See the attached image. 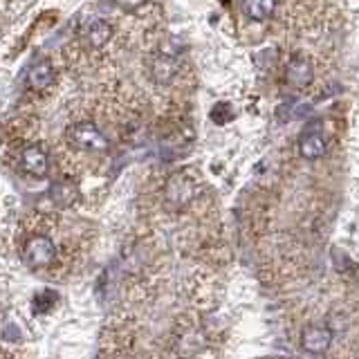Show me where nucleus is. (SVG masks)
I'll return each instance as SVG.
<instances>
[{
  "mask_svg": "<svg viewBox=\"0 0 359 359\" xmlns=\"http://www.w3.org/2000/svg\"><path fill=\"white\" fill-rule=\"evenodd\" d=\"M334 332L323 323H312L301 332V348L308 351L310 355H321L330 348Z\"/></svg>",
  "mask_w": 359,
  "mask_h": 359,
  "instance_id": "nucleus-4",
  "label": "nucleus"
},
{
  "mask_svg": "<svg viewBox=\"0 0 359 359\" xmlns=\"http://www.w3.org/2000/svg\"><path fill=\"white\" fill-rule=\"evenodd\" d=\"M312 79H314V70H312V65L308 59H303V56H292V59L287 61L285 65V81L287 86L292 88H308L312 83Z\"/></svg>",
  "mask_w": 359,
  "mask_h": 359,
  "instance_id": "nucleus-5",
  "label": "nucleus"
},
{
  "mask_svg": "<svg viewBox=\"0 0 359 359\" xmlns=\"http://www.w3.org/2000/svg\"><path fill=\"white\" fill-rule=\"evenodd\" d=\"M231 117H233V112H231L229 104H216V106H213V110H211V119L216 121V123H227Z\"/></svg>",
  "mask_w": 359,
  "mask_h": 359,
  "instance_id": "nucleus-14",
  "label": "nucleus"
},
{
  "mask_svg": "<svg viewBox=\"0 0 359 359\" xmlns=\"http://www.w3.org/2000/svg\"><path fill=\"white\" fill-rule=\"evenodd\" d=\"M115 3L119 5V7H123V9H128V11H133V9H137V7H142L146 0H115Z\"/></svg>",
  "mask_w": 359,
  "mask_h": 359,
  "instance_id": "nucleus-15",
  "label": "nucleus"
},
{
  "mask_svg": "<svg viewBox=\"0 0 359 359\" xmlns=\"http://www.w3.org/2000/svg\"><path fill=\"white\" fill-rule=\"evenodd\" d=\"M52 81H54V67L50 61H39L29 67V72H27V88L29 90L41 93V90H48L52 86Z\"/></svg>",
  "mask_w": 359,
  "mask_h": 359,
  "instance_id": "nucleus-8",
  "label": "nucleus"
},
{
  "mask_svg": "<svg viewBox=\"0 0 359 359\" xmlns=\"http://www.w3.org/2000/svg\"><path fill=\"white\" fill-rule=\"evenodd\" d=\"M54 301H56V294L52 290H41L39 294H34L32 299V306L36 312H48L52 306H54Z\"/></svg>",
  "mask_w": 359,
  "mask_h": 359,
  "instance_id": "nucleus-12",
  "label": "nucleus"
},
{
  "mask_svg": "<svg viewBox=\"0 0 359 359\" xmlns=\"http://www.w3.org/2000/svg\"><path fill=\"white\" fill-rule=\"evenodd\" d=\"M56 258V245L48 236H32L22 245V261L29 269H43L50 267Z\"/></svg>",
  "mask_w": 359,
  "mask_h": 359,
  "instance_id": "nucleus-1",
  "label": "nucleus"
},
{
  "mask_svg": "<svg viewBox=\"0 0 359 359\" xmlns=\"http://www.w3.org/2000/svg\"><path fill=\"white\" fill-rule=\"evenodd\" d=\"M196 194H198V177L187 171L173 175L164 189V198L168 205H173V207L189 205V202L196 198Z\"/></svg>",
  "mask_w": 359,
  "mask_h": 359,
  "instance_id": "nucleus-2",
  "label": "nucleus"
},
{
  "mask_svg": "<svg viewBox=\"0 0 359 359\" xmlns=\"http://www.w3.org/2000/svg\"><path fill=\"white\" fill-rule=\"evenodd\" d=\"M241 7H243V14L250 20L263 22L274 14L276 0H243Z\"/></svg>",
  "mask_w": 359,
  "mask_h": 359,
  "instance_id": "nucleus-10",
  "label": "nucleus"
},
{
  "mask_svg": "<svg viewBox=\"0 0 359 359\" xmlns=\"http://www.w3.org/2000/svg\"><path fill=\"white\" fill-rule=\"evenodd\" d=\"M72 196H76V189L65 184V182H59L52 187V198L59 202V205H70L72 202Z\"/></svg>",
  "mask_w": 359,
  "mask_h": 359,
  "instance_id": "nucleus-13",
  "label": "nucleus"
},
{
  "mask_svg": "<svg viewBox=\"0 0 359 359\" xmlns=\"http://www.w3.org/2000/svg\"><path fill=\"white\" fill-rule=\"evenodd\" d=\"M70 140L76 149H81V151H106L108 149L106 135L90 121L74 123V126L70 128Z\"/></svg>",
  "mask_w": 359,
  "mask_h": 359,
  "instance_id": "nucleus-3",
  "label": "nucleus"
},
{
  "mask_svg": "<svg viewBox=\"0 0 359 359\" xmlns=\"http://www.w3.org/2000/svg\"><path fill=\"white\" fill-rule=\"evenodd\" d=\"M299 153L303 160H308V162H314V160H319V157H323L325 155L323 135L317 130H306L299 137Z\"/></svg>",
  "mask_w": 359,
  "mask_h": 359,
  "instance_id": "nucleus-7",
  "label": "nucleus"
},
{
  "mask_svg": "<svg viewBox=\"0 0 359 359\" xmlns=\"http://www.w3.org/2000/svg\"><path fill=\"white\" fill-rule=\"evenodd\" d=\"M151 74L157 83H171L177 74V59L173 54H157L151 63Z\"/></svg>",
  "mask_w": 359,
  "mask_h": 359,
  "instance_id": "nucleus-9",
  "label": "nucleus"
},
{
  "mask_svg": "<svg viewBox=\"0 0 359 359\" xmlns=\"http://www.w3.org/2000/svg\"><path fill=\"white\" fill-rule=\"evenodd\" d=\"M20 168L32 177H45L50 171L48 153L39 149V146H27V149L20 153Z\"/></svg>",
  "mask_w": 359,
  "mask_h": 359,
  "instance_id": "nucleus-6",
  "label": "nucleus"
},
{
  "mask_svg": "<svg viewBox=\"0 0 359 359\" xmlns=\"http://www.w3.org/2000/svg\"><path fill=\"white\" fill-rule=\"evenodd\" d=\"M86 39L93 48H104V45L112 39V25L106 20H93L86 29Z\"/></svg>",
  "mask_w": 359,
  "mask_h": 359,
  "instance_id": "nucleus-11",
  "label": "nucleus"
}]
</instances>
